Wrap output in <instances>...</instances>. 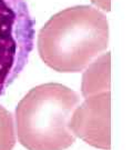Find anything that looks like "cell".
<instances>
[{
  "label": "cell",
  "instance_id": "obj_1",
  "mask_svg": "<svg viewBox=\"0 0 133 150\" xmlns=\"http://www.w3.org/2000/svg\"><path fill=\"white\" fill-rule=\"evenodd\" d=\"M106 15L91 6H75L53 15L38 35V52L51 69L64 74L84 70L108 48Z\"/></svg>",
  "mask_w": 133,
  "mask_h": 150
},
{
  "label": "cell",
  "instance_id": "obj_7",
  "mask_svg": "<svg viewBox=\"0 0 133 150\" xmlns=\"http://www.w3.org/2000/svg\"><path fill=\"white\" fill-rule=\"evenodd\" d=\"M96 7L104 11H110L111 9V0H91Z\"/></svg>",
  "mask_w": 133,
  "mask_h": 150
},
{
  "label": "cell",
  "instance_id": "obj_4",
  "mask_svg": "<svg viewBox=\"0 0 133 150\" xmlns=\"http://www.w3.org/2000/svg\"><path fill=\"white\" fill-rule=\"evenodd\" d=\"M69 128L85 144L98 149H111L110 91L85 97L72 112Z\"/></svg>",
  "mask_w": 133,
  "mask_h": 150
},
{
  "label": "cell",
  "instance_id": "obj_2",
  "mask_svg": "<svg viewBox=\"0 0 133 150\" xmlns=\"http://www.w3.org/2000/svg\"><path fill=\"white\" fill-rule=\"evenodd\" d=\"M80 98L61 83H43L32 88L16 107V134L28 150H65L75 142L69 128Z\"/></svg>",
  "mask_w": 133,
  "mask_h": 150
},
{
  "label": "cell",
  "instance_id": "obj_3",
  "mask_svg": "<svg viewBox=\"0 0 133 150\" xmlns=\"http://www.w3.org/2000/svg\"><path fill=\"white\" fill-rule=\"evenodd\" d=\"M34 25L26 0H0V96L26 67Z\"/></svg>",
  "mask_w": 133,
  "mask_h": 150
},
{
  "label": "cell",
  "instance_id": "obj_6",
  "mask_svg": "<svg viewBox=\"0 0 133 150\" xmlns=\"http://www.w3.org/2000/svg\"><path fill=\"white\" fill-rule=\"evenodd\" d=\"M16 130L13 117L0 105V150H12L16 145Z\"/></svg>",
  "mask_w": 133,
  "mask_h": 150
},
{
  "label": "cell",
  "instance_id": "obj_5",
  "mask_svg": "<svg viewBox=\"0 0 133 150\" xmlns=\"http://www.w3.org/2000/svg\"><path fill=\"white\" fill-rule=\"evenodd\" d=\"M110 54H104L92 61L82 77V96L89 97L104 91H110Z\"/></svg>",
  "mask_w": 133,
  "mask_h": 150
}]
</instances>
